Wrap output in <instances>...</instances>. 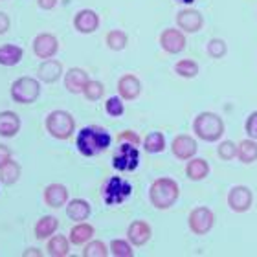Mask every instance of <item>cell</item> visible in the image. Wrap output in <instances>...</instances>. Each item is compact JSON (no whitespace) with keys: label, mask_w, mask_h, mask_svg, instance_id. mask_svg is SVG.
I'll list each match as a JSON object with an SVG mask.
<instances>
[{"label":"cell","mask_w":257,"mask_h":257,"mask_svg":"<svg viewBox=\"0 0 257 257\" xmlns=\"http://www.w3.org/2000/svg\"><path fill=\"white\" fill-rule=\"evenodd\" d=\"M59 228V219L57 217H52V215H44L37 220V224L33 228V233H35V239L43 241V239H48L55 233V230Z\"/></svg>","instance_id":"44dd1931"},{"label":"cell","mask_w":257,"mask_h":257,"mask_svg":"<svg viewBox=\"0 0 257 257\" xmlns=\"http://www.w3.org/2000/svg\"><path fill=\"white\" fill-rule=\"evenodd\" d=\"M59 52V41L52 33H41L33 41V54L39 59H52Z\"/></svg>","instance_id":"8fae6325"},{"label":"cell","mask_w":257,"mask_h":257,"mask_svg":"<svg viewBox=\"0 0 257 257\" xmlns=\"http://www.w3.org/2000/svg\"><path fill=\"white\" fill-rule=\"evenodd\" d=\"M160 46L167 54H180L186 48V35L180 30H173V28H166L160 33Z\"/></svg>","instance_id":"7c38bea8"},{"label":"cell","mask_w":257,"mask_h":257,"mask_svg":"<svg viewBox=\"0 0 257 257\" xmlns=\"http://www.w3.org/2000/svg\"><path fill=\"white\" fill-rule=\"evenodd\" d=\"M118 94L125 101H134V99H138V96L142 94V83H140L138 77L133 74L121 75L118 81Z\"/></svg>","instance_id":"9a60e30c"},{"label":"cell","mask_w":257,"mask_h":257,"mask_svg":"<svg viewBox=\"0 0 257 257\" xmlns=\"http://www.w3.org/2000/svg\"><path fill=\"white\" fill-rule=\"evenodd\" d=\"M108 248L103 241H88L85 244V250H83V255L85 257H107L108 255Z\"/></svg>","instance_id":"d6a6232c"},{"label":"cell","mask_w":257,"mask_h":257,"mask_svg":"<svg viewBox=\"0 0 257 257\" xmlns=\"http://www.w3.org/2000/svg\"><path fill=\"white\" fill-rule=\"evenodd\" d=\"M131 195L133 186L121 177H110L103 184V202L107 206H121L127 198H131Z\"/></svg>","instance_id":"5b68a950"},{"label":"cell","mask_w":257,"mask_h":257,"mask_svg":"<svg viewBox=\"0 0 257 257\" xmlns=\"http://www.w3.org/2000/svg\"><path fill=\"white\" fill-rule=\"evenodd\" d=\"M105 43H107L108 50H112V52H121V50H125V46H127L128 37L123 30H112V32L107 33Z\"/></svg>","instance_id":"f546056e"},{"label":"cell","mask_w":257,"mask_h":257,"mask_svg":"<svg viewBox=\"0 0 257 257\" xmlns=\"http://www.w3.org/2000/svg\"><path fill=\"white\" fill-rule=\"evenodd\" d=\"M74 28L79 33H94L99 28V15L94 10H81L74 17Z\"/></svg>","instance_id":"2e32d148"},{"label":"cell","mask_w":257,"mask_h":257,"mask_svg":"<svg viewBox=\"0 0 257 257\" xmlns=\"http://www.w3.org/2000/svg\"><path fill=\"white\" fill-rule=\"evenodd\" d=\"M41 96V85L33 77H19L11 85V99L19 105H32Z\"/></svg>","instance_id":"8992f818"},{"label":"cell","mask_w":257,"mask_h":257,"mask_svg":"<svg viewBox=\"0 0 257 257\" xmlns=\"http://www.w3.org/2000/svg\"><path fill=\"white\" fill-rule=\"evenodd\" d=\"M92 208L90 204L83 200V198H72L70 202H66V215H68L70 220H75V222H83L90 217Z\"/></svg>","instance_id":"d6986e66"},{"label":"cell","mask_w":257,"mask_h":257,"mask_svg":"<svg viewBox=\"0 0 257 257\" xmlns=\"http://www.w3.org/2000/svg\"><path fill=\"white\" fill-rule=\"evenodd\" d=\"M151 235H153V230H151V226L145 222V220H133L131 224H128V230H127V237H128V242L133 244V246H145L147 242H149Z\"/></svg>","instance_id":"5bb4252c"},{"label":"cell","mask_w":257,"mask_h":257,"mask_svg":"<svg viewBox=\"0 0 257 257\" xmlns=\"http://www.w3.org/2000/svg\"><path fill=\"white\" fill-rule=\"evenodd\" d=\"M119 140L121 142H128V144H134V145H140V136L134 131H123V133L119 134Z\"/></svg>","instance_id":"f35d334b"},{"label":"cell","mask_w":257,"mask_h":257,"mask_svg":"<svg viewBox=\"0 0 257 257\" xmlns=\"http://www.w3.org/2000/svg\"><path fill=\"white\" fill-rule=\"evenodd\" d=\"M92 237H94V226L85 222V220H83V222H77V224L70 230V242H72V244H77V246L86 244Z\"/></svg>","instance_id":"cb8c5ba5"},{"label":"cell","mask_w":257,"mask_h":257,"mask_svg":"<svg viewBox=\"0 0 257 257\" xmlns=\"http://www.w3.org/2000/svg\"><path fill=\"white\" fill-rule=\"evenodd\" d=\"M178 2H182V4H193V2H195V0H178Z\"/></svg>","instance_id":"ee69618b"},{"label":"cell","mask_w":257,"mask_h":257,"mask_svg":"<svg viewBox=\"0 0 257 257\" xmlns=\"http://www.w3.org/2000/svg\"><path fill=\"white\" fill-rule=\"evenodd\" d=\"M10 158H11V151L8 149L6 145L0 144V166H2V164H6V162L10 160Z\"/></svg>","instance_id":"b9f144b4"},{"label":"cell","mask_w":257,"mask_h":257,"mask_svg":"<svg viewBox=\"0 0 257 257\" xmlns=\"http://www.w3.org/2000/svg\"><path fill=\"white\" fill-rule=\"evenodd\" d=\"M22 255H24V257H28V255H37V257H41V255H43V252H41V250H37V248H28V250L24 253H22Z\"/></svg>","instance_id":"7bdbcfd3"},{"label":"cell","mask_w":257,"mask_h":257,"mask_svg":"<svg viewBox=\"0 0 257 257\" xmlns=\"http://www.w3.org/2000/svg\"><path fill=\"white\" fill-rule=\"evenodd\" d=\"M21 177V166L17 164L15 160H8L6 164L0 166V182L6 184V186H11L15 184Z\"/></svg>","instance_id":"83f0119b"},{"label":"cell","mask_w":257,"mask_h":257,"mask_svg":"<svg viewBox=\"0 0 257 257\" xmlns=\"http://www.w3.org/2000/svg\"><path fill=\"white\" fill-rule=\"evenodd\" d=\"M39 79L44 83H55L63 75V64L55 59H44L39 66Z\"/></svg>","instance_id":"603a6c76"},{"label":"cell","mask_w":257,"mask_h":257,"mask_svg":"<svg viewBox=\"0 0 257 257\" xmlns=\"http://www.w3.org/2000/svg\"><path fill=\"white\" fill-rule=\"evenodd\" d=\"M44 202L50 208H63L68 202V189L63 184H50L44 188Z\"/></svg>","instance_id":"e0dca14e"},{"label":"cell","mask_w":257,"mask_h":257,"mask_svg":"<svg viewBox=\"0 0 257 257\" xmlns=\"http://www.w3.org/2000/svg\"><path fill=\"white\" fill-rule=\"evenodd\" d=\"M217 156H219L220 160L231 162L233 158H237V144H233L231 140L220 142L219 147H217Z\"/></svg>","instance_id":"836d02e7"},{"label":"cell","mask_w":257,"mask_h":257,"mask_svg":"<svg viewBox=\"0 0 257 257\" xmlns=\"http://www.w3.org/2000/svg\"><path fill=\"white\" fill-rule=\"evenodd\" d=\"M46 131L57 140H68L75 131L74 116L66 110H52L46 116Z\"/></svg>","instance_id":"277c9868"},{"label":"cell","mask_w":257,"mask_h":257,"mask_svg":"<svg viewBox=\"0 0 257 257\" xmlns=\"http://www.w3.org/2000/svg\"><path fill=\"white\" fill-rule=\"evenodd\" d=\"M105 112H107L108 116H112V118H119V116H123V112H125L123 99H121L119 96L108 97L107 103H105Z\"/></svg>","instance_id":"d590c367"},{"label":"cell","mask_w":257,"mask_h":257,"mask_svg":"<svg viewBox=\"0 0 257 257\" xmlns=\"http://www.w3.org/2000/svg\"><path fill=\"white\" fill-rule=\"evenodd\" d=\"M215 224V215L213 211L206 206H198L191 209L188 217V226L193 235H208Z\"/></svg>","instance_id":"ba28073f"},{"label":"cell","mask_w":257,"mask_h":257,"mask_svg":"<svg viewBox=\"0 0 257 257\" xmlns=\"http://www.w3.org/2000/svg\"><path fill=\"white\" fill-rule=\"evenodd\" d=\"M10 26H11L10 17L6 15L4 11H0V35H4V33L10 30Z\"/></svg>","instance_id":"ab89813d"},{"label":"cell","mask_w":257,"mask_h":257,"mask_svg":"<svg viewBox=\"0 0 257 257\" xmlns=\"http://www.w3.org/2000/svg\"><path fill=\"white\" fill-rule=\"evenodd\" d=\"M177 24L178 28L186 33H197L202 30L204 26V17L198 10L193 8H186V10L178 11L177 15Z\"/></svg>","instance_id":"4fadbf2b"},{"label":"cell","mask_w":257,"mask_h":257,"mask_svg":"<svg viewBox=\"0 0 257 257\" xmlns=\"http://www.w3.org/2000/svg\"><path fill=\"white\" fill-rule=\"evenodd\" d=\"M193 133L202 142H217L224 134V121L215 112H200L193 121Z\"/></svg>","instance_id":"3957f363"},{"label":"cell","mask_w":257,"mask_h":257,"mask_svg":"<svg viewBox=\"0 0 257 257\" xmlns=\"http://www.w3.org/2000/svg\"><path fill=\"white\" fill-rule=\"evenodd\" d=\"M140 166V151L134 144L123 142L112 156V167L116 171H134Z\"/></svg>","instance_id":"52a82bcc"},{"label":"cell","mask_w":257,"mask_h":257,"mask_svg":"<svg viewBox=\"0 0 257 257\" xmlns=\"http://www.w3.org/2000/svg\"><path fill=\"white\" fill-rule=\"evenodd\" d=\"M186 175H188L189 180L193 182H200L204 178H208L209 175V164L208 160H204V158H189L188 160V166H186Z\"/></svg>","instance_id":"7402d4cb"},{"label":"cell","mask_w":257,"mask_h":257,"mask_svg":"<svg viewBox=\"0 0 257 257\" xmlns=\"http://www.w3.org/2000/svg\"><path fill=\"white\" fill-rule=\"evenodd\" d=\"M237 158L242 164H253L257 162V142L252 138L242 140L241 144H237Z\"/></svg>","instance_id":"484cf974"},{"label":"cell","mask_w":257,"mask_h":257,"mask_svg":"<svg viewBox=\"0 0 257 257\" xmlns=\"http://www.w3.org/2000/svg\"><path fill=\"white\" fill-rule=\"evenodd\" d=\"M108 252L112 253L114 257H133L134 255L133 246H131L127 241H123V239H116V241L110 242V250H108Z\"/></svg>","instance_id":"8d00e7d4"},{"label":"cell","mask_w":257,"mask_h":257,"mask_svg":"<svg viewBox=\"0 0 257 257\" xmlns=\"http://www.w3.org/2000/svg\"><path fill=\"white\" fill-rule=\"evenodd\" d=\"M253 204V193L246 186H233L228 191V206L235 213H246Z\"/></svg>","instance_id":"9c48e42d"},{"label":"cell","mask_w":257,"mask_h":257,"mask_svg":"<svg viewBox=\"0 0 257 257\" xmlns=\"http://www.w3.org/2000/svg\"><path fill=\"white\" fill-rule=\"evenodd\" d=\"M206 50H208L209 57H213V59H222V57L226 55V52H228V46H226V43L222 41V39L213 37L208 41Z\"/></svg>","instance_id":"e575fe53"},{"label":"cell","mask_w":257,"mask_h":257,"mask_svg":"<svg viewBox=\"0 0 257 257\" xmlns=\"http://www.w3.org/2000/svg\"><path fill=\"white\" fill-rule=\"evenodd\" d=\"M19 131H21V118L11 110H2L0 112V136L13 138Z\"/></svg>","instance_id":"ffe728a7"},{"label":"cell","mask_w":257,"mask_h":257,"mask_svg":"<svg viewBox=\"0 0 257 257\" xmlns=\"http://www.w3.org/2000/svg\"><path fill=\"white\" fill-rule=\"evenodd\" d=\"M81 94H83V96H85L88 101H97V99H101L103 94H105V85H103L101 81L88 79Z\"/></svg>","instance_id":"1f68e13d"},{"label":"cell","mask_w":257,"mask_h":257,"mask_svg":"<svg viewBox=\"0 0 257 257\" xmlns=\"http://www.w3.org/2000/svg\"><path fill=\"white\" fill-rule=\"evenodd\" d=\"M24 50L17 44H4L0 46V64L2 66H15L21 63Z\"/></svg>","instance_id":"d4e9b609"},{"label":"cell","mask_w":257,"mask_h":257,"mask_svg":"<svg viewBox=\"0 0 257 257\" xmlns=\"http://www.w3.org/2000/svg\"><path fill=\"white\" fill-rule=\"evenodd\" d=\"M70 252V242L68 237L64 235H54L46 244V253L52 257H64Z\"/></svg>","instance_id":"4316f807"},{"label":"cell","mask_w":257,"mask_h":257,"mask_svg":"<svg viewBox=\"0 0 257 257\" xmlns=\"http://www.w3.org/2000/svg\"><path fill=\"white\" fill-rule=\"evenodd\" d=\"M86 81H88V72L75 66V68H70L64 74V88L70 94H81L86 85Z\"/></svg>","instance_id":"ac0fdd59"},{"label":"cell","mask_w":257,"mask_h":257,"mask_svg":"<svg viewBox=\"0 0 257 257\" xmlns=\"http://www.w3.org/2000/svg\"><path fill=\"white\" fill-rule=\"evenodd\" d=\"M198 151V145H197V140L189 136V134H178L173 138V144H171V153L175 158L178 160H184L188 162L189 158L197 155Z\"/></svg>","instance_id":"30bf717a"},{"label":"cell","mask_w":257,"mask_h":257,"mask_svg":"<svg viewBox=\"0 0 257 257\" xmlns=\"http://www.w3.org/2000/svg\"><path fill=\"white\" fill-rule=\"evenodd\" d=\"M144 149L151 155H155V153H162V151L166 149V138H164V134L158 133V131H153L145 136L144 140Z\"/></svg>","instance_id":"f1b7e54d"},{"label":"cell","mask_w":257,"mask_h":257,"mask_svg":"<svg viewBox=\"0 0 257 257\" xmlns=\"http://www.w3.org/2000/svg\"><path fill=\"white\" fill-rule=\"evenodd\" d=\"M175 74H178L184 79H193L198 75V64L193 59H180L175 64Z\"/></svg>","instance_id":"4dcf8cb0"},{"label":"cell","mask_w":257,"mask_h":257,"mask_svg":"<svg viewBox=\"0 0 257 257\" xmlns=\"http://www.w3.org/2000/svg\"><path fill=\"white\" fill-rule=\"evenodd\" d=\"M178 197H180V186L173 178L162 177V178H156L155 182L151 184L149 200L160 211H166V209L173 208L177 204Z\"/></svg>","instance_id":"7a4b0ae2"},{"label":"cell","mask_w":257,"mask_h":257,"mask_svg":"<svg viewBox=\"0 0 257 257\" xmlns=\"http://www.w3.org/2000/svg\"><path fill=\"white\" fill-rule=\"evenodd\" d=\"M112 144V136L107 128L97 127V125H88L83 127L77 133L75 145L83 156H96L103 151H107Z\"/></svg>","instance_id":"6da1fadb"},{"label":"cell","mask_w":257,"mask_h":257,"mask_svg":"<svg viewBox=\"0 0 257 257\" xmlns=\"http://www.w3.org/2000/svg\"><path fill=\"white\" fill-rule=\"evenodd\" d=\"M37 4H39V8H41V10L50 11V10H54L55 6H57V0H37Z\"/></svg>","instance_id":"60d3db41"},{"label":"cell","mask_w":257,"mask_h":257,"mask_svg":"<svg viewBox=\"0 0 257 257\" xmlns=\"http://www.w3.org/2000/svg\"><path fill=\"white\" fill-rule=\"evenodd\" d=\"M244 128H246L248 138L257 140V110H253V112L246 118V123H244Z\"/></svg>","instance_id":"74e56055"}]
</instances>
